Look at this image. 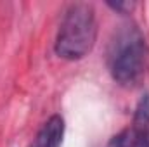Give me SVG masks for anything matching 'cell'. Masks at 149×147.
Segmentation results:
<instances>
[{
  "instance_id": "6da1fadb",
  "label": "cell",
  "mask_w": 149,
  "mask_h": 147,
  "mask_svg": "<svg viewBox=\"0 0 149 147\" xmlns=\"http://www.w3.org/2000/svg\"><path fill=\"white\" fill-rule=\"evenodd\" d=\"M108 68L123 88L139 87L149 74V43L134 24L121 26L109 43Z\"/></svg>"
},
{
  "instance_id": "7a4b0ae2",
  "label": "cell",
  "mask_w": 149,
  "mask_h": 147,
  "mask_svg": "<svg viewBox=\"0 0 149 147\" xmlns=\"http://www.w3.org/2000/svg\"><path fill=\"white\" fill-rule=\"evenodd\" d=\"M97 40V17L90 3H71L59 24L54 50L61 59L80 61L90 54Z\"/></svg>"
},
{
  "instance_id": "3957f363",
  "label": "cell",
  "mask_w": 149,
  "mask_h": 147,
  "mask_svg": "<svg viewBox=\"0 0 149 147\" xmlns=\"http://www.w3.org/2000/svg\"><path fill=\"white\" fill-rule=\"evenodd\" d=\"M64 130H66V125L63 116L59 114L50 116L37 132L31 147H61L64 139Z\"/></svg>"
},
{
  "instance_id": "277c9868",
  "label": "cell",
  "mask_w": 149,
  "mask_h": 147,
  "mask_svg": "<svg viewBox=\"0 0 149 147\" xmlns=\"http://www.w3.org/2000/svg\"><path fill=\"white\" fill-rule=\"evenodd\" d=\"M128 128L141 146L149 147V92L139 99Z\"/></svg>"
},
{
  "instance_id": "5b68a950",
  "label": "cell",
  "mask_w": 149,
  "mask_h": 147,
  "mask_svg": "<svg viewBox=\"0 0 149 147\" xmlns=\"http://www.w3.org/2000/svg\"><path fill=\"white\" fill-rule=\"evenodd\" d=\"M108 147H142L139 144V140L134 137V133L130 132V128L127 126L125 130H121L120 133L113 135L111 140L108 142Z\"/></svg>"
}]
</instances>
